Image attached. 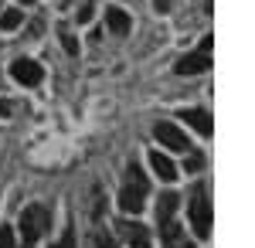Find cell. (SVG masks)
<instances>
[{"instance_id":"cell-14","label":"cell","mask_w":255,"mask_h":248,"mask_svg":"<svg viewBox=\"0 0 255 248\" xmlns=\"http://www.w3.org/2000/svg\"><path fill=\"white\" fill-rule=\"evenodd\" d=\"M0 248H14V231L0 228Z\"/></svg>"},{"instance_id":"cell-16","label":"cell","mask_w":255,"mask_h":248,"mask_svg":"<svg viewBox=\"0 0 255 248\" xmlns=\"http://www.w3.org/2000/svg\"><path fill=\"white\" fill-rule=\"evenodd\" d=\"M184 167H187V170H201V156H187Z\"/></svg>"},{"instance_id":"cell-6","label":"cell","mask_w":255,"mask_h":248,"mask_svg":"<svg viewBox=\"0 0 255 248\" xmlns=\"http://www.w3.org/2000/svg\"><path fill=\"white\" fill-rule=\"evenodd\" d=\"M208 68H211V55H208V51H201V48H197L194 55L177 58V65H174L177 75H201V72H208Z\"/></svg>"},{"instance_id":"cell-19","label":"cell","mask_w":255,"mask_h":248,"mask_svg":"<svg viewBox=\"0 0 255 248\" xmlns=\"http://www.w3.org/2000/svg\"><path fill=\"white\" fill-rule=\"evenodd\" d=\"M24 3H31V0H24Z\"/></svg>"},{"instance_id":"cell-15","label":"cell","mask_w":255,"mask_h":248,"mask_svg":"<svg viewBox=\"0 0 255 248\" xmlns=\"http://www.w3.org/2000/svg\"><path fill=\"white\" fill-rule=\"evenodd\" d=\"M92 14H96V10H92V3H85V7L79 10V24H89V20H92Z\"/></svg>"},{"instance_id":"cell-12","label":"cell","mask_w":255,"mask_h":248,"mask_svg":"<svg viewBox=\"0 0 255 248\" xmlns=\"http://www.w3.org/2000/svg\"><path fill=\"white\" fill-rule=\"evenodd\" d=\"M20 20H24V14H20L17 7L0 10V27H3V31H14V27H20Z\"/></svg>"},{"instance_id":"cell-5","label":"cell","mask_w":255,"mask_h":248,"mask_svg":"<svg viewBox=\"0 0 255 248\" xmlns=\"http://www.w3.org/2000/svg\"><path fill=\"white\" fill-rule=\"evenodd\" d=\"M153 136H157L160 143L167 146V150H191V143H187V133H180L174 123H157L153 126Z\"/></svg>"},{"instance_id":"cell-7","label":"cell","mask_w":255,"mask_h":248,"mask_svg":"<svg viewBox=\"0 0 255 248\" xmlns=\"http://www.w3.org/2000/svg\"><path fill=\"white\" fill-rule=\"evenodd\" d=\"M180 119H184L194 133H201V136H211V133H215V119L204 113V109H184Z\"/></svg>"},{"instance_id":"cell-13","label":"cell","mask_w":255,"mask_h":248,"mask_svg":"<svg viewBox=\"0 0 255 248\" xmlns=\"http://www.w3.org/2000/svg\"><path fill=\"white\" fill-rule=\"evenodd\" d=\"M58 38H61V48H65L68 55H79V41L72 38V31H68L65 24H61V27H58Z\"/></svg>"},{"instance_id":"cell-9","label":"cell","mask_w":255,"mask_h":248,"mask_svg":"<svg viewBox=\"0 0 255 248\" xmlns=\"http://www.w3.org/2000/svg\"><path fill=\"white\" fill-rule=\"evenodd\" d=\"M177 204H180V197H177L174 191L160 194V201H157V225H160V228H163V225H170V218H174Z\"/></svg>"},{"instance_id":"cell-3","label":"cell","mask_w":255,"mask_h":248,"mask_svg":"<svg viewBox=\"0 0 255 248\" xmlns=\"http://www.w3.org/2000/svg\"><path fill=\"white\" fill-rule=\"evenodd\" d=\"M191 228H194L197 238H208L211 235V204H208V197H204L201 187H197L194 201H191Z\"/></svg>"},{"instance_id":"cell-1","label":"cell","mask_w":255,"mask_h":248,"mask_svg":"<svg viewBox=\"0 0 255 248\" xmlns=\"http://www.w3.org/2000/svg\"><path fill=\"white\" fill-rule=\"evenodd\" d=\"M20 235H24V245H34L44 231L51 228V211L44 204H31V208L20 211V221H17Z\"/></svg>"},{"instance_id":"cell-17","label":"cell","mask_w":255,"mask_h":248,"mask_svg":"<svg viewBox=\"0 0 255 248\" xmlns=\"http://www.w3.org/2000/svg\"><path fill=\"white\" fill-rule=\"evenodd\" d=\"M58 248H75V235H65V238H61V245Z\"/></svg>"},{"instance_id":"cell-4","label":"cell","mask_w":255,"mask_h":248,"mask_svg":"<svg viewBox=\"0 0 255 248\" xmlns=\"http://www.w3.org/2000/svg\"><path fill=\"white\" fill-rule=\"evenodd\" d=\"M10 75H14V82H20V85H41L44 68H41L38 61H31V58H17V61L10 65Z\"/></svg>"},{"instance_id":"cell-8","label":"cell","mask_w":255,"mask_h":248,"mask_svg":"<svg viewBox=\"0 0 255 248\" xmlns=\"http://www.w3.org/2000/svg\"><path fill=\"white\" fill-rule=\"evenodd\" d=\"M150 167H153V173H157L160 180H177V167H174V160L167 156V153H160V150H153L150 153Z\"/></svg>"},{"instance_id":"cell-10","label":"cell","mask_w":255,"mask_h":248,"mask_svg":"<svg viewBox=\"0 0 255 248\" xmlns=\"http://www.w3.org/2000/svg\"><path fill=\"white\" fill-rule=\"evenodd\" d=\"M106 24H109L113 34H126V31H129V17H126V10H119V7H109V10H106Z\"/></svg>"},{"instance_id":"cell-18","label":"cell","mask_w":255,"mask_h":248,"mask_svg":"<svg viewBox=\"0 0 255 248\" xmlns=\"http://www.w3.org/2000/svg\"><path fill=\"white\" fill-rule=\"evenodd\" d=\"M153 3H157V10H167L170 7V0H153Z\"/></svg>"},{"instance_id":"cell-2","label":"cell","mask_w":255,"mask_h":248,"mask_svg":"<svg viewBox=\"0 0 255 248\" xmlns=\"http://www.w3.org/2000/svg\"><path fill=\"white\" fill-rule=\"evenodd\" d=\"M146 191H150V187H146V177H143L139 167L133 163V167H129V184L119 191V208L129 211V214H139V211H143V201H146Z\"/></svg>"},{"instance_id":"cell-11","label":"cell","mask_w":255,"mask_h":248,"mask_svg":"<svg viewBox=\"0 0 255 248\" xmlns=\"http://www.w3.org/2000/svg\"><path fill=\"white\" fill-rule=\"evenodd\" d=\"M163 242H167V248H194V242H187V235L177 228V225H163Z\"/></svg>"}]
</instances>
